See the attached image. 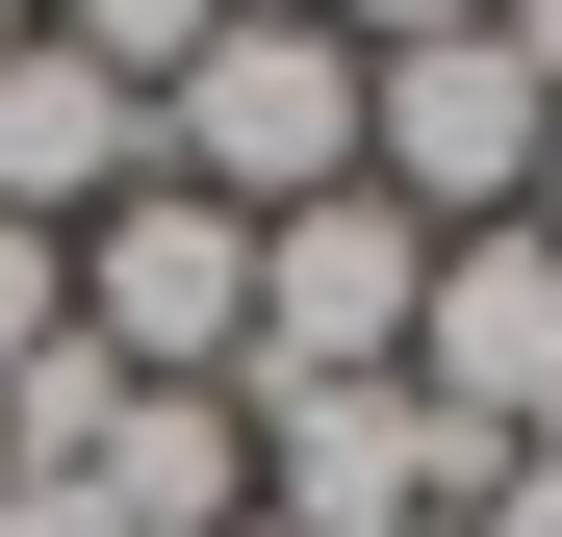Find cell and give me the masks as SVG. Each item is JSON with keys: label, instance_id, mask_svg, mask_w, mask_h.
I'll list each match as a JSON object with an SVG mask.
<instances>
[{"label": "cell", "instance_id": "cell-1", "mask_svg": "<svg viewBox=\"0 0 562 537\" xmlns=\"http://www.w3.org/2000/svg\"><path fill=\"white\" fill-rule=\"evenodd\" d=\"M154 179L231 205V231L333 205V179H358V26H205V52L154 77Z\"/></svg>", "mask_w": 562, "mask_h": 537}, {"label": "cell", "instance_id": "cell-2", "mask_svg": "<svg viewBox=\"0 0 562 537\" xmlns=\"http://www.w3.org/2000/svg\"><path fill=\"white\" fill-rule=\"evenodd\" d=\"M409 307H435V231L384 179H333V205L256 231V358L231 384H409Z\"/></svg>", "mask_w": 562, "mask_h": 537}, {"label": "cell", "instance_id": "cell-3", "mask_svg": "<svg viewBox=\"0 0 562 537\" xmlns=\"http://www.w3.org/2000/svg\"><path fill=\"white\" fill-rule=\"evenodd\" d=\"M77 358H103V384H231L256 358V231L179 205V179H128V205L77 231Z\"/></svg>", "mask_w": 562, "mask_h": 537}, {"label": "cell", "instance_id": "cell-4", "mask_svg": "<svg viewBox=\"0 0 562 537\" xmlns=\"http://www.w3.org/2000/svg\"><path fill=\"white\" fill-rule=\"evenodd\" d=\"M409 410L486 435V461H537L562 435V231H435V307H409Z\"/></svg>", "mask_w": 562, "mask_h": 537}, {"label": "cell", "instance_id": "cell-5", "mask_svg": "<svg viewBox=\"0 0 562 537\" xmlns=\"http://www.w3.org/2000/svg\"><path fill=\"white\" fill-rule=\"evenodd\" d=\"M231 410H256V512L281 537H384V512L486 486V435H435L409 384H231Z\"/></svg>", "mask_w": 562, "mask_h": 537}, {"label": "cell", "instance_id": "cell-6", "mask_svg": "<svg viewBox=\"0 0 562 537\" xmlns=\"http://www.w3.org/2000/svg\"><path fill=\"white\" fill-rule=\"evenodd\" d=\"M154 179V103L103 52H52V26H0V231H103Z\"/></svg>", "mask_w": 562, "mask_h": 537}, {"label": "cell", "instance_id": "cell-7", "mask_svg": "<svg viewBox=\"0 0 562 537\" xmlns=\"http://www.w3.org/2000/svg\"><path fill=\"white\" fill-rule=\"evenodd\" d=\"M52 512H77V537H231V512H256V410H231V384H128L103 461H77Z\"/></svg>", "mask_w": 562, "mask_h": 537}, {"label": "cell", "instance_id": "cell-8", "mask_svg": "<svg viewBox=\"0 0 562 537\" xmlns=\"http://www.w3.org/2000/svg\"><path fill=\"white\" fill-rule=\"evenodd\" d=\"M26 26H52V52H103V77H128V103H154V77H179V52H205V26H231V0H26Z\"/></svg>", "mask_w": 562, "mask_h": 537}, {"label": "cell", "instance_id": "cell-9", "mask_svg": "<svg viewBox=\"0 0 562 537\" xmlns=\"http://www.w3.org/2000/svg\"><path fill=\"white\" fill-rule=\"evenodd\" d=\"M52 333H77V231H0V384H26Z\"/></svg>", "mask_w": 562, "mask_h": 537}, {"label": "cell", "instance_id": "cell-10", "mask_svg": "<svg viewBox=\"0 0 562 537\" xmlns=\"http://www.w3.org/2000/svg\"><path fill=\"white\" fill-rule=\"evenodd\" d=\"M460 537H562V435H537V461H486V486H460Z\"/></svg>", "mask_w": 562, "mask_h": 537}, {"label": "cell", "instance_id": "cell-11", "mask_svg": "<svg viewBox=\"0 0 562 537\" xmlns=\"http://www.w3.org/2000/svg\"><path fill=\"white\" fill-rule=\"evenodd\" d=\"M333 26H358V52H435V26H486V0H333Z\"/></svg>", "mask_w": 562, "mask_h": 537}, {"label": "cell", "instance_id": "cell-12", "mask_svg": "<svg viewBox=\"0 0 562 537\" xmlns=\"http://www.w3.org/2000/svg\"><path fill=\"white\" fill-rule=\"evenodd\" d=\"M537 231H562V128H537Z\"/></svg>", "mask_w": 562, "mask_h": 537}, {"label": "cell", "instance_id": "cell-13", "mask_svg": "<svg viewBox=\"0 0 562 537\" xmlns=\"http://www.w3.org/2000/svg\"><path fill=\"white\" fill-rule=\"evenodd\" d=\"M384 537H460V512H384Z\"/></svg>", "mask_w": 562, "mask_h": 537}, {"label": "cell", "instance_id": "cell-14", "mask_svg": "<svg viewBox=\"0 0 562 537\" xmlns=\"http://www.w3.org/2000/svg\"><path fill=\"white\" fill-rule=\"evenodd\" d=\"M231 537H281V512H231Z\"/></svg>", "mask_w": 562, "mask_h": 537}, {"label": "cell", "instance_id": "cell-15", "mask_svg": "<svg viewBox=\"0 0 562 537\" xmlns=\"http://www.w3.org/2000/svg\"><path fill=\"white\" fill-rule=\"evenodd\" d=\"M0 26H26V0H0Z\"/></svg>", "mask_w": 562, "mask_h": 537}]
</instances>
